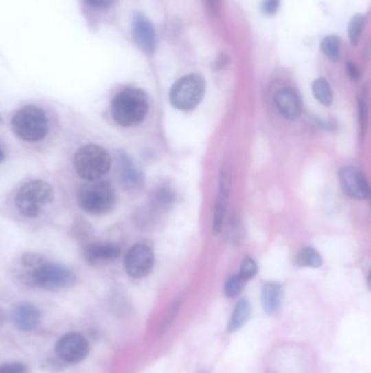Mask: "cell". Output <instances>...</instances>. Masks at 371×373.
<instances>
[{"label":"cell","instance_id":"1","mask_svg":"<svg viewBox=\"0 0 371 373\" xmlns=\"http://www.w3.org/2000/svg\"><path fill=\"white\" fill-rule=\"evenodd\" d=\"M21 266L20 279L29 286L48 292H61L76 284L74 272L63 264L50 262L37 253L22 255Z\"/></svg>","mask_w":371,"mask_h":373},{"label":"cell","instance_id":"2","mask_svg":"<svg viewBox=\"0 0 371 373\" xmlns=\"http://www.w3.org/2000/svg\"><path fill=\"white\" fill-rule=\"evenodd\" d=\"M148 98L142 89H126L115 95L111 104L113 120L122 127L141 124L148 113Z\"/></svg>","mask_w":371,"mask_h":373},{"label":"cell","instance_id":"3","mask_svg":"<svg viewBox=\"0 0 371 373\" xmlns=\"http://www.w3.org/2000/svg\"><path fill=\"white\" fill-rule=\"evenodd\" d=\"M53 199V186L44 180L35 179L27 182L19 190L14 198V204L22 216L34 218L42 213Z\"/></svg>","mask_w":371,"mask_h":373},{"label":"cell","instance_id":"4","mask_svg":"<svg viewBox=\"0 0 371 373\" xmlns=\"http://www.w3.org/2000/svg\"><path fill=\"white\" fill-rule=\"evenodd\" d=\"M115 191L107 182L83 184L78 191L76 200L82 210L92 215H105L115 208Z\"/></svg>","mask_w":371,"mask_h":373},{"label":"cell","instance_id":"5","mask_svg":"<svg viewBox=\"0 0 371 373\" xmlns=\"http://www.w3.org/2000/svg\"><path fill=\"white\" fill-rule=\"evenodd\" d=\"M74 167L81 178L95 182L109 171L111 158L108 151L100 145H84L76 153Z\"/></svg>","mask_w":371,"mask_h":373},{"label":"cell","instance_id":"6","mask_svg":"<svg viewBox=\"0 0 371 373\" xmlns=\"http://www.w3.org/2000/svg\"><path fill=\"white\" fill-rule=\"evenodd\" d=\"M11 125L14 134L27 142L41 141L48 132L47 116L36 106H25L16 111Z\"/></svg>","mask_w":371,"mask_h":373},{"label":"cell","instance_id":"7","mask_svg":"<svg viewBox=\"0 0 371 373\" xmlns=\"http://www.w3.org/2000/svg\"><path fill=\"white\" fill-rule=\"evenodd\" d=\"M206 82L199 74H192L175 82L169 93L171 105L179 111H188L196 108L204 98Z\"/></svg>","mask_w":371,"mask_h":373},{"label":"cell","instance_id":"8","mask_svg":"<svg viewBox=\"0 0 371 373\" xmlns=\"http://www.w3.org/2000/svg\"><path fill=\"white\" fill-rule=\"evenodd\" d=\"M56 355L66 363H79L89 352V343L81 333L66 334L59 339L55 346Z\"/></svg>","mask_w":371,"mask_h":373},{"label":"cell","instance_id":"9","mask_svg":"<svg viewBox=\"0 0 371 373\" xmlns=\"http://www.w3.org/2000/svg\"><path fill=\"white\" fill-rule=\"evenodd\" d=\"M155 255L144 244H135L128 250L124 258L126 273L133 279H142L148 275L154 268Z\"/></svg>","mask_w":371,"mask_h":373},{"label":"cell","instance_id":"10","mask_svg":"<svg viewBox=\"0 0 371 373\" xmlns=\"http://www.w3.org/2000/svg\"><path fill=\"white\" fill-rule=\"evenodd\" d=\"M339 179L342 186L343 191L348 197L365 200L370 195L369 184L366 177L359 169L353 166H345L339 171Z\"/></svg>","mask_w":371,"mask_h":373},{"label":"cell","instance_id":"11","mask_svg":"<svg viewBox=\"0 0 371 373\" xmlns=\"http://www.w3.org/2000/svg\"><path fill=\"white\" fill-rule=\"evenodd\" d=\"M132 33L135 44L147 55H153L156 50L157 39L154 25L142 14H136L132 22Z\"/></svg>","mask_w":371,"mask_h":373},{"label":"cell","instance_id":"12","mask_svg":"<svg viewBox=\"0 0 371 373\" xmlns=\"http://www.w3.org/2000/svg\"><path fill=\"white\" fill-rule=\"evenodd\" d=\"M118 169L119 179L123 188L130 193L141 191L144 186V176L126 153L120 152L118 154Z\"/></svg>","mask_w":371,"mask_h":373},{"label":"cell","instance_id":"13","mask_svg":"<svg viewBox=\"0 0 371 373\" xmlns=\"http://www.w3.org/2000/svg\"><path fill=\"white\" fill-rule=\"evenodd\" d=\"M11 321L19 331L32 332L40 326L42 315L36 306L23 302L14 308L11 312Z\"/></svg>","mask_w":371,"mask_h":373},{"label":"cell","instance_id":"14","mask_svg":"<svg viewBox=\"0 0 371 373\" xmlns=\"http://www.w3.org/2000/svg\"><path fill=\"white\" fill-rule=\"evenodd\" d=\"M120 255V247L113 242H93L83 249L84 259L92 266L117 260Z\"/></svg>","mask_w":371,"mask_h":373},{"label":"cell","instance_id":"15","mask_svg":"<svg viewBox=\"0 0 371 373\" xmlns=\"http://www.w3.org/2000/svg\"><path fill=\"white\" fill-rule=\"evenodd\" d=\"M275 102L278 109L284 118L295 120L301 115V102L293 89H279L275 95Z\"/></svg>","mask_w":371,"mask_h":373},{"label":"cell","instance_id":"16","mask_svg":"<svg viewBox=\"0 0 371 373\" xmlns=\"http://www.w3.org/2000/svg\"><path fill=\"white\" fill-rule=\"evenodd\" d=\"M229 176L225 171H223L220 177L219 197H218L217 205L214 210V222H212V233L214 235L219 234L223 228L225 221V212L227 208V199H229Z\"/></svg>","mask_w":371,"mask_h":373},{"label":"cell","instance_id":"17","mask_svg":"<svg viewBox=\"0 0 371 373\" xmlns=\"http://www.w3.org/2000/svg\"><path fill=\"white\" fill-rule=\"evenodd\" d=\"M282 300V287L277 283H267L262 287V301L265 311L269 315L277 312Z\"/></svg>","mask_w":371,"mask_h":373},{"label":"cell","instance_id":"18","mask_svg":"<svg viewBox=\"0 0 371 373\" xmlns=\"http://www.w3.org/2000/svg\"><path fill=\"white\" fill-rule=\"evenodd\" d=\"M251 316V305L246 299L240 300L234 308L230 323H229V332H236L245 324Z\"/></svg>","mask_w":371,"mask_h":373},{"label":"cell","instance_id":"19","mask_svg":"<svg viewBox=\"0 0 371 373\" xmlns=\"http://www.w3.org/2000/svg\"><path fill=\"white\" fill-rule=\"evenodd\" d=\"M313 93H314L316 100L322 103V105H331L333 94H332L331 87L327 80L324 78L315 80L313 83Z\"/></svg>","mask_w":371,"mask_h":373},{"label":"cell","instance_id":"20","mask_svg":"<svg viewBox=\"0 0 371 373\" xmlns=\"http://www.w3.org/2000/svg\"><path fill=\"white\" fill-rule=\"evenodd\" d=\"M297 264L304 268H320L322 266V255L313 248H306L298 253Z\"/></svg>","mask_w":371,"mask_h":373},{"label":"cell","instance_id":"21","mask_svg":"<svg viewBox=\"0 0 371 373\" xmlns=\"http://www.w3.org/2000/svg\"><path fill=\"white\" fill-rule=\"evenodd\" d=\"M340 39L335 35L324 37L322 42V50L324 55L330 58L331 61H337L340 59Z\"/></svg>","mask_w":371,"mask_h":373},{"label":"cell","instance_id":"22","mask_svg":"<svg viewBox=\"0 0 371 373\" xmlns=\"http://www.w3.org/2000/svg\"><path fill=\"white\" fill-rule=\"evenodd\" d=\"M363 24H365L363 14H357L350 19V24H348V37H350V44L357 45L361 40Z\"/></svg>","mask_w":371,"mask_h":373},{"label":"cell","instance_id":"23","mask_svg":"<svg viewBox=\"0 0 371 373\" xmlns=\"http://www.w3.org/2000/svg\"><path fill=\"white\" fill-rule=\"evenodd\" d=\"M244 285H245V281L240 279V275L231 276L225 283V294L227 295V297H236L243 290Z\"/></svg>","mask_w":371,"mask_h":373},{"label":"cell","instance_id":"24","mask_svg":"<svg viewBox=\"0 0 371 373\" xmlns=\"http://www.w3.org/2000/svg\"><path fill=\"white\" fill-rule=\"evenodd\" d=\"M173 192L167 188H161L155 193L154 199H153V204L156 208H165L167 205L171 204L173 201Z\"/></svg>","mask_w":371,"mask_h":373},{"label":"cell","instance_id":"25","mask_svg":"<svg viewBox=\"0 0 371 373\" xmlns=\"http://www.w3.org/2000/svg\"><path fill=\"white\" fill-rule=\"evenodd\" d=\"M257 274V264L251 258H245L242 262V266L240 268V279L247 281L249 279H254Z\"/></svg>","mask_w":371,"mask_h":373},{"label":"cell","instance_id":"26","mask_svg":"<svg viewBox=\"0 0 371 373\" xmlns=\"http://www.w3.org/2000/svg\"><path fill=\"white\" fill-rule=\"evenodd\" d=\"M0 373H29V369L24 363L14 361L0 365Z\"/></svg>","mask_w":371,"mask_h":373},{"label":"cell","instance_id":"27","mask_svg":"<svg viewBox=\"0 0 371 373\" xmlns=\"http://www.w3.org/2000/svg\"><path fill=\"white\" fill-rule=\"evenodd\" d=\"M204 1L205 7L207 10L210 11V14L214 16H219L221 12V5H223V0H203Z\"/></svg>","mask_w":371,"mask_h":373},{"label":"cell","instance_id":"28","mask_svg":"<svg viewBox=\"0 0 371 373\" xmlns=\"http://www.w3.org/2000/svg\"><path fill=\"white\" fill-rule=\"evenodd\" d=\"M280 1L281 0H264L262 11H264L265 14H269V16L275 14L278 9H279Z\"/></svg>","mask_w":371,"mask_h":373},{"label":"cell","instance_id":"29","mask_svg":"<svg viewBox=\"0 0 371 373\" xmlns=\"http://www.w3.org/2000/svg\"><path fill=\"white\" fill-rule=\"evenodd\" d=\"M85 1L94 8L106 9L113 6L115 0H85Z\"/></svg>","mask_w":371,"mask_h":373},{"label":"cell","instance_id":"30","mask_svg":"<svg viewBox=\"0 0 371 373\" xmlns=\"http://www.w3.org/2000/svg\"><path fill=\"white\" fill-rule=\"evenodd\" d=\"M346 68H348V76H350V79L354 80V81L361 79V72L356 67L355 63H348Z\"/></svg>","mask_w":371,"mask_h":373},{"label":"cell","instance_id":"31","mask_svg":"<svg viewBox=\"0 0 371 373\" xmlns=\"http://www.w3.org/2000/svg\"><path fill=\"white\" fill-rule=\"evenodd\" d=\"M227 63H229V58L225 55H221V57L216 61V67H217L218 69L225 68V65H227Z\"/></svg>","mask_w":371,"mask_h":373},{"label":"cell","instance_id":"32","mask_svg":"<svg viewBox=\"0 0 371 373\" xmlns=\"http://www.w3.org/2000/svg\"><path fill=\"white\" fill-rule=\"evenodd\" d=\"M5 320H7V318H5V311L0 308V328H3V324L5 323Z\"/></svg>","mask_w":371,"mask_h":373},{"label":"cell","instance_id":"33","mask_svg":"<svg viewBox=\"0 0 371 373\" xmlns=\"http://www.w3.org/2000/svg\"><path fill=\"white\" fill-rule=\"evenodd\" d=\"M5 152H3V151L1 150V149H0V163H1V162H3V160H5Z\"/></svg>","mask_w":371,"mask_h":373},{"label":"cell","instance_id":"34","mask_svg":"<svg viewBox=\"0 0 371 373\" xmlns=\"http://www.w3.org/2000/svg\"><path fill=\"white\" fill-rule=\"evenodd\" d=\"M1 122H3V119H1V117H0V124H1Z\"/></svg>","mask_w":371,"mask_h":373}]
</instances>
